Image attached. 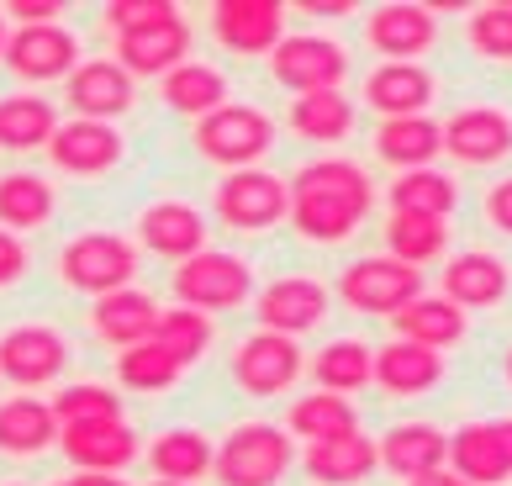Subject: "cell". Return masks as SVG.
<instances>
[{
    "mask_svg": "<svg viewBox=\"0 0 512 486\" xmlns=\"http://www.w3.org/2000/svg\"><path fill=\"white\" fill-rule=\"evenodd\" d=\"M6 69L27 85H53L80 69V37L69 27H11Z\"/></svg>",
    "mask_w": 512,
    "mask_h": 486,
    "instance_id": "cell-12",
    "label": "cell"
},
{
    "mask_svg": "<svg viewBox=\"0 0 512 486\" xmlns=\"http://www.w3.org/2000/svg\"><path fill=\"white\" fill-rule=\"evenodd\" d=\"M27 265H32V259H27V243L16 238V233H6V228H0V291H6V286H16V280L27 275Z\"/></svg>",
    "mask_w": 512,
    "mask_h": 486,
    "instance_id": "cell-46",
    "label": "cell"
},
{
    "mask_svg": "<svg viewBox=\"0 0 512 486\" xmlns=\"http://www.w3.org/2000/svg\"><path fill=\"white\" fill-rule=\"evenodd\" d=\"M407 486H470L460 471H449V465H444V471H428V476H417V481H407Z\"/></svg>",
    "mask_w": 512,
    "mask_h": 486,
    "instance_id": "cell-49",
    "label": "cell"
},
{
    "mask_svg": "<svg viewBox=\"0 0 512 486\" xmlns=\"http://www.w3.org/2000/svg\"><path fill=\"white\" fill-rule=\"evenodd\" d=\"M11 486H22V481H11Z\"/></svg>",
    "mask_w": 512,
    "mask_h": 486,
    "instance_id": "cell-55",
    "label": "cell"
},
{
    "mask_svg": "<svg viewBox=\"0 0 512 486\" xmlns=\"http://www.w3.org/2000/svg\"><path fill=\"white\" fill-rule=\"evenodd\" d=\"M486 217H491V228L507 233L512 238V175L491 185V196H486Z\"/></svg>",
    "mask_w": 512,
    "mask_h": 486,
    "instance_id": "cell-47",
    "label": "cell"
},
{
    "mask_svg": "<svg viewBox=\"0 0 512 486\" xmlns=\"http://www.w3.org/2000/svg\"><path fill=\"white\" fill-rule=\"evenodd\" d=\"M148 465H154V481H180L196 486L201 476H212L217 465V444L201 434V428H164V434L148 444Z\"/></svg>",
    "mask_w": 512,
    "mask_h": 486,
    "instance_id": "cell-28",
    "label": "cell"
},
{
    "mask_svg": "<svg viewBox=\"0 0 512 486\" xmlns=\"http://www.w3.org/2000/svg\"><path fill=\"white\" fill-rule=\"evenodd\" d=\"M53 133H59V111L48 96H37V90L0 96V148L27 154V148H48Z\"/></svg>",
    "mask_w": 512,
    "mask_h": 486,
    "instance_id": "cell-32",
    "label": "cell"
},
{
    "mask_svg": "<svg viewBox=\"0 0 512 486\" xmlns=\"http://www.w3.org/2000/svg\"><path fill=\"white\" fill-rule=\"evenodd\" d=\"M381 465L402 481H417L428 471H444L449 465V434L433 423H396L381 439Z\"/></svg>",
    "mask_w": 512,
    "mask_h": 486,
    "instance_id": "cell-27",
    "label": "cell"
},
{
    "mask_svg": "<svg viewBox=\"0 0 512 486\" xmlns=\"http://www.w3.org/2000/svg\"><path fill=\"white\" fill-rule=\"evenodd\" d=\"M59 450L74 471H106L122 476L132 460H138V434H132L127 418H90V423H64L59 428Z\"/></svg>",
    "mask_w": 512,
    "mask_h": 486,
    "instance_id": "cell-11",
    "label": "cell"
},
{
    "mask_svg": "<svg viewBox=\"0 0 512 486\" xmlns=\"http://www.w3.org/2000/svg\"><path fill=\"white\" fill-rule=\"evenodd\" d=\"M301 365H307V360H301V344L296 339L259 328L233 354V381L249 391V397H280V391H291L301 381Z\"/></svg>",
    "mask_w": 512,
    "mask_h": 486,
    "instance_id": "cell-10",
    "label": "cell"
},
{
    "mask_svg": "<svg viewBox=\"0 0 512 486\" xmlns=\"http://www.w3.org/2000/svg\"><path fill=\"white\" fill-rule=\"evenodd\" d=\"M164 11H169V0H111V6H106V27L122 37V32H132V27L159 22Z\"/></svg>",
    "mask_w": 512,
    "mask_h": 486,
    "instance_id": "cell-44",
    "label": "cell"
},
{
    "mask_svg": "<svg viewBox=\"0 0 512 486\" xmlns=\"http://www.w3.org/2000/svg\"><path fill=\"white\" fill-rule=\"evenodd\" d=\"M138 243L148 254L185 265V259H196L206 249V217L191 201H154V207L138 217Z\"/></svg>",
    "mask_w": 512,
    "mask_h": 486,
    "instance_id": "cell-21",
    "label": "cell"
},
{
    "mask_svg": "<svg viewBox=\"0 0 512 486\" xmlns=\"http://www.w3.org/2000/svg\"><path fill=\"white\" fill-rule=\"evenodd\" d=\"M354 106L344 90H317V96H296L291 101V127L307 143H344L354 133Z\"/></svg>",
    "mask_w": 512,
    "mask_h": 486,
    "instance_id": "cell-38",
    "label": "cell"
},
{
    "mask_svg": "<svg viewBox=\"0 0 512 486\" xmlns=\"http://www.w3.org/2000/svg\"><path fill=\"white\" fill-rule=\"evenodd\" d=\"M375 185L349 159H312L291 180V222L312 243H338L370 217Z\"/></svg>",
    "mask_w": 512,
    "mask_h": 486,
    "instance_id": "cell-1",
    "label": "cell"
},
{
    "mask_svg": "<svg viewBox=\"0 0 512 486\" xmlns=\"http://www.w3.org/2000/svg\"><path fill=\"white\" fill-rule=\"evenodd\" d=\"M159 96L169 111H180V117H212V111L227 106V80L212 69V64H180L175 74H164L159 80Z\"/></svg>",
    "mask_w": 512,
    "mask_h": 486,
    "instance_id": "cell-35",
    "label": "cell"
},
{
    "mask_svg": "<svg viewBox=\"0 0 512 486\" xmlns=\"http://www.w3.org/2000/svg\"><path fill=\"white\" fill-rule=\"evenodd\" d=\"M270 74L291 96H317V90H338L349 74V53L344 43L322 32H286V43L270 53Z\"/></svg>",
    "mask_w": 512,
    "mask_h": 486,
    "instance_id": "cell-8",
    "label": "cell"
},
{
    "mask_svg": "<svg viewBox=\"0 0 512 486\" xmlns=\"http://www.w3.org/2000/svg\"><path fill=\"white\" fill-rule=\"evenodd\" d=\"M154 344H164L185 370H191L206 354V344H212V323H206V312H196V307H169V312H159Z\"/></svg>",
    "mask_w": 512,
    "mask_h": 486,
    "instance_id": "cell-41",
    "label": "cell"
},
{
    "mask_svg": "<svg viewBox=\"0 0 512 486\" xmlns=\"http://www.w3.org/2000/svg\"><path fill=\"white\" fill-rule=\"evenodd\" d=\"M286 428L307 444H322V439H344V434H359V407L338 391H307L291 413H286Z\"/></svg>",
    "mask_w": 512,
    "mask_h": 486,
    "instance_id": "cell-37",
    "label": "cell"
},
{
    "mask_svg": "<svg viewBox=\"0 0 512 486\" xmlns=\"http://www.w3.org/2000/svg\"><path fill=\"white\" fill-rule=\"evenodd\" d=\"M301 11H307V16H333V22H344V16H349V0H301Z\"/></svg>",
    "mask_w": 512,
    "mask_h": 486,
    "instance_id": "cell-48",
    "label": "cell"
},
{
    "mask_svg": "<svg viewBox=\"0 0 512 486\" xmlns=\"http://www.w3.org/2000/svg\"><path fill=\"white\" fill-rule=\"evenodd\" d=\"M6 16H11V27H59L64 6L59 0H11Z\"/></svg>",
    "mask_w": 512,
    "mask_h": 486,
    "instance_id": "cell-45",
    "label": "cell"
},
{
    "mask_svg": "<svg viewBox=\"0 0 512 486\" xmlns=\"http://www.w3.org/2000/svg\"><path fill=\"white\" fill-rule=\"evenodd\" d=\"M396 323V339H412V344H428V349H449V344H460L465 339V328H470V312H460L449 302V296L439 291V296H417L412 307H402L391 317Z\"/></svg>",
    "mask_w": 512,
    "mask_h": 486,
    "instance_id": "cell-30",
    "label": "cell"
},
{
    "mask_svg": "<svg viewBox=\"0 0 512 486\" xmlns=\"http://www.w3.org/2000/svg\"><path fill=\"white\" fill-rule=\"evenodd\" d=\"M391 212H428V217H449L454 201H460V185H454L444 170H407L391 180Z\"/></svg>",
    "mask_w": 512,
    "mask_h": 486,
    "instance_id": "cell-39",
    "label": "cell"
},
{
    "mask_svg": "<svg viewBox=\"0 0 512 486\" xmlns=\"http://www.w3.org/2000/svg\"><path fill=\"white\" fill-rule=\"evenodd\" d=\"M386 254L402 259V265H412V270L433 265V259L449 254V222L444 217H428V212H391Z\"/></svg>",
    "mask_w": 512,
    "mask_h": 486,
    "instance_id": "cell-36",
    "label": "cell"
},
{
    "mask_svg": "<svg viewBox=\"0 0 512 486\" xmlns=\"http://www.w3.org/2000/svg\"><path fill=\"white\" fill-rule=\"evenodd\" d=\"M69 365V344L59 328L48 323H22L11 333H0V376L16 386H48L53 376H64Z\"/></svg>",
    "mask_w": 512,
    "mask_h": 486,
    "instance_id": "cell-16",
    "label": "cell"
},
{
    "mask_svg": "<svg viewBox=\"0 0 512 486\" xmlns=\"http://www.w3.org/2000/svg\"><path fill=\"white\" fill-rule=\"evenodd\" d=\"M53 413H59V428L64 423H90V418H122V397L111 386L80 381V386H64L59 397H53Z\"/></svg>",
    "mask_w": 512,
    "mask_h": 486,
    "instance_id": "cell-42",
    "label": "cell"
},
{
    "mask_svg": "<svg viewBox=\"0 0 512 486\" xmlns=\"http://www.w3.org/2000/svg\"><path fill=\"white\" fill-rule=\"evenodd\" d=\"M270 143H275V122L259 106L227 101L222 111L196 122V154L212 164H227V170H259Z\"/></svg>",
    "mask_w": 512,
    "mask_h": 486,
    "instance_id": "cell-4",
    "label": "cell"
},
{
    "mask_svg": "<svg viewBox=\"0 0 512 486\" xmlns=\"http://www.w3.org/2000/svg\"><path fill=\"white\" fill-rule=\"evenodd\" d=\"M291 428L275 423H238L217 444V486H280L291 471Z\"/></svg>",
    "mask_w": 512,
    "mask_h": 486,
    "instance_id": "cell-2",
    "label": "cell"
},
{
    "mask_svg": "<svg viewBox=\"0 0 512 486\" xmlns=\"http://www.w3.org/2000/svg\"><path fill=\"white\" fill-rule=\"evenodd\" d=\"M6 43H11V32H6V11H0V59H6Z\"/></svg>",
    "mask_w": 512,
    "mask_h": 486,
    "instance_id": "cell-51",
    "label": "cell"
},
{
    "mask_svg": "<svg viewBox=\"0 0 512 486\" xmlns=\"http://www.w3.org/2000/svg\"><path fill=\"white\" fill-rule=\"evenodd\" d=\"M507 291H512V270L491 249H465L444 265V296L460 312H486L507 302Z\"/></svg>",
    "mask_w": 512,
    "mask_h": 486,
    "instance_id": "cell-22",
    "label": "cell"
},
{
    "mask_svg": "<svg viewBox=\"0 0 512 486\" xmlns=\"http://www.w3.org/2000/svg\"><path fill=\"white\" fill-rule=\"evenodd\" d=\"M444 154L460 164H497L512 154V117L497 106H465L444 122Z\"/></svg>",
    "mask_w": 512,
    "mask_h": 486,
    "instance_id": "cell-20",
    "label": "cell"
},
{
    "mask_svg": "<svg viewBox=\"0 0 512 486\" xmlns=\"http://www.w3.org/2000/svg\"><path fill=\"white\" fill-rule=\"evenodd\" d=\"M301 471L317 486H359L381 471V444L365 434H344V439H322L301 455Z\"/></svg>",
    "mask_w": 512,
    "mask_h": 486,
    "instance_id": "cell-24",
    "label": "cell"
},
{
    "mask_svg": "<svg viewBox=\"0 0 512 486\" xmlns=\"http://www.w3.org/2000/svg\"><path fill=\"white\" fill-rule=\"evenodd\" d=\"M307 370L317 376V391H338V397H354V391H365L375 381V349L359 344V339H333L322 344Z\"/></svg>",
    "mask_w": 512,
    "mask_h": 486,
    "instance_id": "cell-34",
    "label": "cell"
},
{
    "mask_svg": "<svg viewBox=\"0 0 512 486\" xmlns=\"http://www.w3.org/2000/svg\"><path fill=\"white\" fill-rule=\"evenodd\" d=\"M365 37L386 64H417L433 43H439V11L412 6V0H391V6L370 11Z\"/></svg>",
    "mask_w": 512,
    "mask_h": 486,
    "instance_id": "cell-14",
    "label": "cell"
},
{
    "mask_svg": "<svg viewBox=\"0 0 512 486\" xmlns=\"http://www.w3.org/2000/svg\"><path fill=\"white\" fill-rule=\"evenodd\" d=\"M291 217V185L270 170H233L217 185V222L238 233H264Z\"/></svg>",
    "mask_w": 512,
    "mask_h": 486,
    "instance_id": "cell-9",
    "label": "cell"
},
{
    "mask_svg": "<svg viewBox=\"0 0 512 486\" xmlns=\"http://www.w3.org/2000/svg\"><path fill=\"white\" fill-rule=\"evenodd\" d=\"M175 296L180 307H196V312H233L254 296V270L243 254H227V249H201L196 259H185L175 270Z\"/></svg>",
    "mask_w": 512,
    "mask_h": 486,
    "instance_id": "cell-5",
    "label": "cell"
},
{
    "mask_svg": "<svg viewBox=\"0 0 512 486\" xmlns=\"http://www.w3.org/2000/svg\"><path fill=\"white\" fill-rule=\"evenodd\" d=\"M148 486H180V481H148Z\"/></svg>",
    "mask_w": 512,
    "mask_h": 486,
    "instance_id": "cell-53",
    "label": "cell"
},
{
    "mask_svg": "<svg viewBox=\"0 0 512 486\" xmlns=\"http://www.w3.org/2000/svg\"><path fill=\"white\" fill-rule=\"evenodd\" d=\"M502 370H507V386H512V349H507V360H502Z\"/></svg>",
    "mask_w": 512,
    "mask_h": 486,
    "instance_id": "cell-52",
    "label": "cell"
},
{
    "mask_svg": "<svg viewBox=\"0 0 512 486\" xmlns=\"http://www.w3.org/2000/svg\"><path fill=\"white\" fill-rule=\"evenodd\" d=\"M53 212H59V191L43 175L32 170L0 175V228L6 233H32L43 222H53Z\"/></svg>",
    "mask_w": 512,
    "mask_h": 486,
    "instance_id": "cell-33",
    "label": "cell"
},
{
    "mask_svg": "<svg viewBox=\"0 0 512 486\" xmlns=\"http://www.w3.org/2000/svg\"><path fill=\"white\" fill-rule=\"evenodd\" d=\"M322 317H328V286L312 275H280L259 291V323L270 333H286V339H301L312 333Z\"/></svg>",
    "mask_w": 512,
    "mask_h": 486,
    "instance_id": "cell-19",
    "label": "cell"
},
{
    "mask_svg": "<svg viewBox=\"0 0 512 486\" xmlns=\"http://www.w3.org/2000/svg\"><path fill=\"white\" fill-rule=\"evenodd\" d=\"M59 275L69 291L85 296H111L138 280V243L122 233H80L64 243L59 254Z\"/></svg>",
    "mask_w": 512,
    "mask_h": 486,
    "instance_id": "cell-3",
    "label": "cell"
},
{
    "mask_svg": "<svg viewBox=\"0 0 512 486\" xmlns=\"http://www.w3.org/2000/svg\"><path fill=\"white\" fill-rule=\"evenodd\" d=\"M433 74L423 64H381V69H370V80H365V101L370 111H381V122L391 117H423V111L433 106Z\"/></svg>",
    "mask_w": 512,
    "mask_h": 486,
    "instance_id": "cell-26",
    "label": "cell"
},
{
    "mask_svg": "<svg viewBox=\"0 0 512 486\" xmlns=\"http://www.w3.org/2000/svg\"><path fill=\"white\" fill-rule=\"evenodd\" d=\"M212 32L227 53H275L286 43V6L280 0H217L212 6Z\"/></svg>",
    "mask_w": 512,
    "mask_h": 486,
    "instance_id": "cell-15",
    "label": "cell"
},
{
    "mask_svg": "<svg viewBox=\"0 0 512 486\" xmlns=\"http://www.w3.org/2000/svg\"><path fill=\"white\" fill-rule=\"evenodd\" d=\"M64 101L85 122H117L132 111V74L117 59H80V69L64 80Z\"/></svg>",
    "mask_w": 512,
    "mask_h": 486,
    "instance_id": "cell-18",
    "label": "cell"
},
{
    "mask_svg": "<svg viewBox=\"0 0 512 486\" xmlns=\"http://www.w3.org/2000/svg\"><path fill=\"white\" fill-rule=\"evenodd\" d=\"M470 48L481 53V59H512V0H497V6H481L470 16Z\"/></svg>",
    "mask_w": 512,
    "mask_h": 486,
    "instance_id": "cell-43",
    "label": "cell"
},
{
    "mask_svg": "<svg viewBox=\"0 0 512 486\" xmlns=\"http://www.w3.org/2000/svg\"><path fill=\"white\" fill-rule=\"evenodd\" d=\"M449 471H460L470 486L512 481V418L465 423L449 434Z\"/></svg>",
    "mask_w": 512,
    "mask_h": 486,
    "instance_id": "cell-13",
    "label": "cell"
},
{
    "mask_svg": "<svg viewBox=\"0 0 512 486\" xmlns=\"http://www.w3.org/2000/svg\"><path fill=\"white\" fill-rule=\"evenodd\" d=\"M159 302L148 291L138 286H122V291H111V296H96V312H90V323H96V333L111 344V349H132V344H148L154 339V328H159Z\"/></svg>",
    "mask_w": 512,
    "mask_h": 486,
    "instance_id": "cell-23",
    "label": "cell"
},
{
    "mask_svg": "<svg viewBox=\"0 0 512 486\" xmlns=\"http://www.w3.org/2000/svg\"><path fill=\"white\" fill-rule=\"evenodd\" d=\"M375 154L396 170H433V159L444 154V127L433 117H391L375 133Z\"/></svg>",
    "mask_w": 512,
    "mask_h": 486,
    "instance_id": "cell-29",
    "label": "cell"
},
{
    "mask_svg": "<svg viewBox=\"0 0 512 486\" xmlns=\"http://www.w3.org/2000/svg\"><path fill=\"white\" fill-rule=\"evenodd\" d=\"M423 270L402 265L391 254H370V259H354V265L338 275V296L344 307L365 312V317H396L402 307H412L423 296Z\"/></svg>",
    "mask_w": 512,
    "mask_h": 486,
    "instance_id": "cell-6",
    "label": "cell"
},
{
    "mask_svg": "<svg viewBox=\"0 0 512 486\" xmlns=\"http://www.w3.org/2000/svg\"><path fill=\"white\" fill-rule=\"evenodd\" d=\"M444 381V354L412 339H391L375 349V386H386L391 397H423Z\"/></svg>",
    "mask_w": 512,
    "mask_h": 486,
    "instance_id": "cell-25",
    "label": "cell"
},
{
    "mask_svg": "<svg viewBox=\"0 0 512 486\" xmlns=\"http://www.w3.org/2000/svg\"><path fill=\"white\" fill-rule=\"evenodd\" d=\"M53 444H59L53 402H37V397L0 402V455H43Z\"/></svg>",
    "mask_w": 512,
    "mask_h": 486,
    "instance_id": "cell-31",
    "label": "cell"
},
{
    "mask_svg": "<svg viewBox=\"0 0 512 486\" xmlns=\"http://www.w3.org/2000/svg\"><path fill=\"white\" fill-rule=\"evenodd\" d=\"M185 376V365L169 354L164 344H132V349H122L117 354V381L127 386V391H169Z\"/></svg>",
    "mask_w": 512,
    "mask_h": 486,
    "instance_id": "cell-40",
    "label": "cell"
},
{
    "mask_svg": "<svg viewBox=\"0 0 512 486\" xmlns=\"http://www.w3.org/2000/svg\"><path fill=\"white\" fill-rule=\"evenodd\" d=\"M74 486H127L122 476H106V471H80L74 476Z\"/></svg>",
    "mask_w": 512,
    "mask_h": 486,
    "instance_id": "cell-50",
    "label": "cell"
},
{
    "mask_svg": "<svg viewBox=\"0 0 512 486\" xmlns=\"http://www.w3.org/2000/svg\"><path fill=\"white\" fill-rule=\"evenodd\" d=\"M122 154H127L122 127L117 122H85V117L59 122V133H53V143H48V159L59 164L64 175H85V180L117 170Z\"/></svg>",
    "mask_w": 512,
    "mask_h": 486,
    "instance_id": "cell-17",
    "label": "cell"
},
{
    "mask_svg": "<svg viewBox=\"0 0 512 486\" xmlns=\"http://www.w3.org/2000/svg\"><path fill=\"white\" fill-rule=\"evenodd\" d=\"M191 43H196V32L191 22H185V11L180 6H169L159 22H148V27H132L117 37V59L132 80H164V74H175L180 64H191Z\"/></svg>",
    "mask_w": 512,
    "mask_h": 486,
    "instance_id": "cell-7",
    "label": "cell"
},
{
    "mask_svg": "<svg viewBox=\"0 0 512 486\" xmlns=\"http://www.w3.org/2000/svg\"><path fill=\"white\" fill-rule=\"evenodd\" d=\"M59 486H74V481H59Z\"/></svg>",
    "mask_w": 512,
    "mask_h": 486,
    "instance_id": "cell-54",
    "label": "cell"
}]
</instances>
